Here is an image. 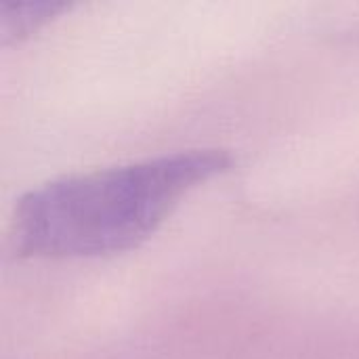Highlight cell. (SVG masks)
<instances>
[{"instance_id": "6da1fadb", "label": "cell", "mask_w": 359, "mask_h": 359, "mask_svg": "<svg viewBox=\"0 0 359 359\" xmlns=\"http://www.w3.org/2000/svg\"><path fill=\"white\" fill-rule=\"evenodd\" d=\"M231 166L227 149H183L46 181L15 204V250L42 259L133 250L158 231L189 191Z\"/></svg>"}, {"instance_id": "7a4b0ae2", "label": "cell", "mask_w": 359, "mask_h": 359, "mask_svg": "<svg viewBox=\"0 0 359 359\" xmlns=\"http://www.w3.org/2000/svg\"><path fill=\"white\" fill-rule=\"evenodd\" d=\"M67 4L59 2H29V4H4L2 6V32L4 36H27L32 29H38L42 23L50 21Z\"/></svg>"}]
</instances>
